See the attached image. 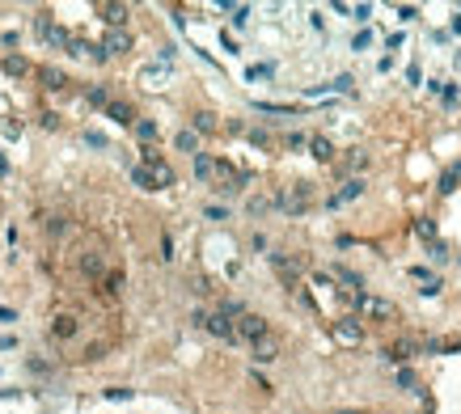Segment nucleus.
<instances>
[{"label": "nucleus", "mask_w": 461, "mask_h": 414, "mask_svg": "<svg viewBox=\"0 0 461 414\" xmlns=\"http://www.w3.org/2000/svg\"><path fill=\"white\" fill-rule=\"evenodd\" d=\"M233 334H237V342L254 347V342H259V338H267L271 330H267V322H263L259 313H241V317L233 322Z\"/></svg>", "instance_id": "f257e3e1"}, {"label": "nucleus", "mask_w": 461, "mask_h": 414, "mask_svg": "<svg viewBox=\"0 0 461 414\" xmlns=\"http://www.w3.org/2000/svg\"><path fill=\"white\" fill-rule=\"evenodd\" d=\"M347 300H351L355 308H364V313H369L373 322H389V317H394V304H389V300H381V296H364V292H351Z\"/></svg>", "instance_id": "f03ea898"}, {"label": "nucleus", "mask_w": 461, "mask_h": 414, "mask_svg": "<svg viewBox=\"0 0 461 414\" xmlns=\"http://www.w3.org/2000/svg\"><path fill=\"white\" fill-rule=\"evenodd\" d=\"M212 186H216V190H225V194H233V190H241V186H245V174H241V169H233L229 161H216V165H212Z\"/></svg>", "instance_id": "7ed1b4c3"}, {"label": "nucleus", "mask_w": 461, "mask_h": 414, "mask_svg": "<svg viewBox=\"0 0 461 414\" xmlns=\"http://www.w3.org/2000/svg\"><path fill=\"white\" fill-rule=\"evenodd\" d=\"M131 47V34L127 30H106V38H102V60H106V56H123V51Z\"/></svg>", "instance_id": "20e7f679"}, {"label": "nucleus", "mask_w": 461, "mask_h": 414, "mask_svg": "<svg viewBox=\"0 0 461 414\" xmlns=\"http://www.w3.org/2000/svg\"><path fill=\"white\" fill-rule=\"evenodd\" d=\"M415 355H423V347H419L415 338H402V342L385 347V359H389V364H406V359H415Z\"/></svg>", "instance_id": "39448f33"}, {"label": "nucleus", "mask_w": 461, "mask_h": 414, "mask_svg": "<svg viewBox=\"0 0 461 414\" xmlns=\"http://www.w3.org/2000/svg\"><path fill=\"white\" fill-rule=\"evenodd\" d=\"M199 322L208 326L220 342H237V334H233V322H229V317H220V313H199Z\"/></svg>", "instance_id": "423d86ee"}, {"label": "nucleus", "mask_w": 461, "mask_h": 414, "mask_svg": "<svg viewBox=\"0 0 461 414\" xmlns=\"http://www.w3.org/2000/svg\"><path fill=\"white\" fill-rule=\"evenodd\" d=\"M280 207H284L288 216H300L305 207H309V186H292V194H284V199H280Z\"/></svg>", "instance_id": "0eeeda50"}, {"label": "nucleus", "mask_w": 461, "mask_h": 414, "mask_svg": "<svg viewBox=\"0 0 461 414\" xmlns=\"http://www.w3.org/2000/svg\"><path fill=\"white\" fill-rule=\"evenodd\" d=\"M144 169H148V178H152V190L174 186V169H170L165 161H152V165H144Z\"/></svg>", "instance_id": "6e6552de"}, {"label": "nucleus", "mask_w": 461, "mask_h": 414, "mask_svg": "<svg viewBox=\"0 0 461 414\" xmlns=\"http://www.w3.org/2000/svg\"><path fill=\"white\" fill-rule=\"evenodd\" d=\"M250 351H254V359H259V364H271V359L280 355V342H275V338L267 334V338H259V342H254Z\"/></svg>", "instance_id": "1a4fd4ad"}, {"label": "nucleus", "mask_w": 461, "mask_h": 414, "mask_svg": "<svg viewBox=\"0 0 461 414\" xmlns=\"http://www.w3.org/2000/svg\"><path fill=\"white\" fill-rule=\"evenodd\" d=\"M106 115H111L115 123H123V127H127V123H136V110L127 106V101H119V97H111V101H106Z\"/></svg>", "instance_id": "9d476101"}, {"label": "nucleus", "mask_w": 461, "mask_h": 414, "mask_svg": "<svg viewBox=\"0 0 461 414\" xmlns=\"http://www.w3.org/2000/svg\"><path fill=\"white\" fill-rule=\"evenodd\" d=\"M334 334H339L343 342H360V326H355V317H339V322H334Z\"/></svg>", "instance_id": "9b49d317"}, {"label": "nucleus", "mask_w": 461, "mask_h": 414, "mask_svg": "<svg viewBox=\"0 0 461 414\" xmlns=\"http://www.w3.org/2000/svg\"><path fill=\"white\" fill-rule=\"evenodd\" d=\"M360 194H364V182H360V178H351V182L330 199V207H339V203H347V199H360Z\"/></svg>", "instance_id": "f8f14e48"}, {"label": "nucleus", "mask_w": 461, "mask_h": 414, "mask_svg": "<svg viewBox=\"0 0 461 414\" xmlns=\"http://www.w3.org/2000/svg\"><path fill=\"white\" fill-rule=\"evenodd\" d=\"M212 165H216V157H208V152H195V178H199V182H212Z\"/></svg>", "instance_id": "ddd939ff"}, {"label": "nucleus", "mask_w": 461, "mask_h": 414, "mask_svg": "<svg viewBox=\"0 0 461 414\" xmlns=\"http://www.w3.org/2000/svg\"><path fill=\"white\" fill-rule=\"evenodd\" d=\"M81 271H85L89 279H102V275H106V267H102L97 254H81Z\"/></svg>", "instance_id": "4468645a"}, {"label": "nucleus", "mask_w": 461, "mask_h": 414, "mask_svg": "<svg viewBox=\"0 0 461 414\" xmlns=\"http://www.w3.org/2000/svg\"><path fill=\"white\" fill-rule=\"evenodd\" d=\"M165 76H170V68H165V64H148V68H144L148 89H161V85H165Z\"/></svg>", "instance_id": "2eb2a0df"}, {"label": "nucleus", "mask_w": 461, "mask_h": 414, "mask_svg": "<svg viewBox=\"0 0 461 414\" xmlns=\"http://www.w3.org/2000/svg\"><path fill=\"white\" fill-rule=\"evenodd\" d=\"M38 81H42L47 89H64V85H68V76H64L60 68H38Z\"/></svg>", "instance_id": "dca6fc26"}, {"label": "nucleus", "mask_w": 461, "mask_h": 414, "mask_svg": "<svg viewBox=\"0 0 461 414\" xmlns=\"http://www.w3.org/2000/svg\"><path fill=\"white\" fill-rule=\"evenodd\" d=\"M102 17L111 22V30H123V22H127V9H123V5H102Z\"/></svg>", "instance_id": "f3484780"}, {"label": "nucleus", "mask_w": 461, "mask_h": 414, "mask_svg": "<svg viewBox=\"0 0 461 414\" xmlns=\"http://www.w3.org/2000/svg\"><path fill=\"white\" fill-rule=\"evenodd\" d=\"M309 148H314V157H318V161H330V157H334V148H330V140H326V135H314V140H309Z\"/></svg>", "instance_id": "a211bd4d"}, {"label": "nucleus", "mask_w": 461, "mask_h": 414, "mask_svg": "<svg viewBox=\"0 0 461 414\" xmlns=\"http://www.w3.org/2000/svg\"><path fill=\"white\" fill-rule=\"evenodd\" d=\"M174 148H178V152H195V148H199V135H195V131H178V135H174Z\"/></svg>", "instance_id": "6ab92c4d"}, {"label": "nucleus", "mask_w": 461, "mask_h": 414, "mask_svg": "<svg viewBox=\"0 0 461 414\" xmlns=\"http://www.w3.org/2000/svg\"><path fill=\"white\" fill-rule=\"evenodd\" d=\"M5 72H9V76H26V72H30V64H26L22 56H5Z\"/></svg>", "instance_id": "aec40b11"}, {"label": "nucleus", "mask_w": 461, "mask_h": 414, "mask_svg": "<svg viewBox=\"0 0 461 414\" xmlns=\"http://www.w3.org/2000/svg\"><path fill=\"white\" fill-rule=\"evenodd\" d=\"M334 275H339V279H343V283H347L351 292H360V288H364V279L355 275V271H347V267H334Z\"/></svg>", "instance_id": "412c9836"}, {"label": "nucleus", "mask_w": 461, "mask_h": 414, "mask_svg": "<svg viewBox=\"0 0 461 414\" xmlns=\"http://www.w3.org/2000/svg\"><path fill=\"white\" fill-rule=\"evenodd\" d=\"M119 288H123V271H106V275H102V292H111V296H115Z\"/></svg>", "instance_id": "4be33fe9"}, {"label": "nucleus", "mask_w": 461, "mask_h": 414, "mask_svg": "<svg viewBox=\"0 0 461 414\" xmlns=\"http://www.w3.org/2000/svg\"><path fill=\"white\" fill-rule=\"evenodd\" d=\"M51 334H56V338H72V334H76V322H72V317H60L56 326H51Z\"/></svg>", "instance_id": "5701e85b"}, {"label": "nucleus", "mask_w": 461, "mask_h": 414, "mask_svg": "<svg viewBox=\"0 0 461 414\" xmlns=\"http://www.w3.org/2000/svg\"><path fill=\"white\" fill-rule=\"evenodd\" d=\"M131 178H136V186L152 190V178H148V169H144V165H136V169H131Z\"/></svg>", "instance_id": "b1692460"}, {"label": "nucleus", "mask_w": 461, "mask_h": 414, "mask_svg": "<svg viewBox=\"0 0 461 414\" xmlns=\"http://www.w3.org/2000/svg\"><path fill=\"white\" fill-rule=\"evenodd\" d=\"M351 47H355V51H369V47H373V34H369V30H360V34L351 38Z\"/></svg>", "instance_id": "393cba45"}, {"label": "nucleus", "mask_w": 461, "mask_h": 414, "mask_svg": "<svg viewBox=\"0 0 461 414\" xmlns=\"http://www.w3.org/2000/svg\"><path fill=\"white\" fill-rule=\"evenodd\" d=\"M136 131H140V140H157V123H148V119L136 123Z\"/></svg>", "instance_id": "a878e982"}, {"label": "nucleus", "mask_w": 461, "mask_h": 414, "mask_svg": "<svg viewBox=\"0 0 461 414\" xmlns=\"http://www.w3.org/2000/svg\"><path fill=\"white\" fill-rule=\"evenodd\" d=\"M415 233H419V237H428V241H432V237H436V224H432V220H415Z\"/></svg>", "instance_id": "bb28decb"}, {"label": "nucleus", "mask_w": 461, "mask_h": 414, "mask_svg": "<svg viewBox=\"0 0 461 414\" xmlns=\"http://www.w3.org/2000/svg\"><path fill=\"white\" fill-rule=\"evenodd\" d=\"M89 101H93V106H106L111 93H106V89H89Z\"/></svg>", "instance_id": "cd10ccee"}, {"label": "nucleus", "mask_w": 461, "mask_h": 414, "mask_svg": "<svg viewBox=\"0 0 461 414\" xmlns=\"http://www.w3.org/2000/svg\"><path fill=\"white\" fill-rule=\"evenodd\" d=\"M398 385H402V389H411V385H415V372H411V368H402V372H398Z\"/></svg>", "instance_id": "c85d7f7f"}, {"label": "nucleus", "mask_w": 461, "mask_h": 414, "mask_svg": "<svg viewBox=\"0 0 461 414\" xmlns=\"http://www.w3.org/2000/svg\"><path fill=\"white\" fill-rule=\"evenodd\" d=\"M212 127H216L212 115H199V119H195V131H212Z\"/></svg>", "instance_id": "c756f323"}, {"label": "nucleus", "mask_w": 461, "mask_h": 414, "mask_svg": "<svg viewBox=\"0 0 461 414\" xmlns=\"http://www.w3.org/2000/svg\"><path fill=\"white\" fill-rule=\"evenodd\" d=\"M432 258H436V263H444V258H448V245H444V241H436V245H432Z\"/></svg>", "instance_id": "7c9ffc66"}, {"label": "nucleus", "mask_w": 461, "mask_h": 414, "mask_svg": "<svg viewBox=\"0 0 461 414\" xmlns=\"http://www.w3.org/2000/svg\"><path fill=\"white\" fill-rule=\"evenodd\" d=\"M334 89H339V93H351V89H355V81H351V76H339V81H334Z\"/></svg>", "instance_id": "2f4dec72"}, {"label": "nucleus", "mask_w": 461, "mask_h": 414, "mask_svg": "<svg viewBox=\"0 0 461 414\" xmlns=\"http://www.w3.org/2000/svg\"><path fill=\"white\" fill-rule=\"evenodd\" d=\"M347 13H355V22H369L373 9H369V5H355V9H347Z\"/></svg>", "instance_id": "473e14b6"}, {"label": "nucleus", "mask_w": 461, "mask_h": 414, "mask_svg": "<svg viewBox=\"0 0 461 414\" xmlns=\"http://www.w3.org/2000/svg\"><path fill=\"white\" fill-rule=\"evenodd\" d=\"M250 22V9H233V26H245Z\"/></svg>", "instance_id": "72a5a7b5"}, {"label": "nucleus", "mask_w": 461, "mask_h": 414, "mask_svg": "<svg viewBox=\"0 0 461 414\" xmlns=\"http://www.w3.org/2000/svg\"><path fill=\"white\" fill-rule=\"evenodd\" d=\"M343 414H351V410H343Z\"/></svg>", "instance_id": "f704fd0d"}]
</instances>
